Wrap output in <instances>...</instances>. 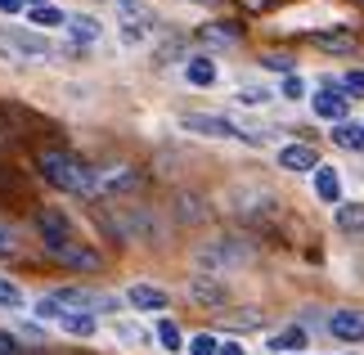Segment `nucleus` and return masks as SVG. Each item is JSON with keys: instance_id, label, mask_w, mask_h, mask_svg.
I'll use <instances>...</instances> for the list:
<instances>
[{"instance_id": "obj_1", "label": "nucleus", "mask_w": 364, "mask_h": 355, "mask_svg": "<svg viewBox=\"0 0 364 355\" xmlns=\"http://www.w3.org/2000/svg\"><path fill=\"white\" fill-rule=\"evenodd\" d=\"M32 225H36V238H41V252H46L50 261H59L63 270H100L104 265V257H100V248H90L86 238H81V230H77V221L68 216L63 207H41L36 216H32Z\"/></svg>"}, {"instance_id": "obj_2", "label": "nucleus", "mask_w": 364, "mask_h": 355, "mask_svg": "<svg viewBox=\"0 0 364 355\" xmlns=\"http://www.w3.org/2000/svg\"><path fill=\"white\" fill-rule=\"evenodd\" d=\"M36 176L46 184H54L59 194L95 198V166L81 162L77 153H68V149H41L36 153Z\"/></svg>"}, {"instance_id": "obj_3", "label": "nucleus", "mask_w": 364, "mask_h": 355, "mask_svg": "<svg viewBox=\"0 0 364 355\" xmlns=\"http://www.w3.org/2000/svg\"><path fill=\"white\" fill-rule=\"evenodd\" d=\"M257 248L247 238H212V243H198L193 248V275H212V279H225L234 270H243Z\"/></svg>"}, {"instance_id": "obj_4", "label": "nucleus", "mask_w": 364, "mask_h": 355, "mask_svg": "<svg viewBox=\"0 0 364 355\" xmlns=\"http://www.w3.org/2000/svg\"><path fill=\"white\" fill-rule=\"evenodd\" d=\"M100 221L104 230L122 238V243H144V238H158V221H153L149 207H135V203H113V207H100Z\"/></svg>"}, {"instance_id": "obj_5", "label": "nucleus", "mask_w": 364, "mask_h": 355, "mask_svg": "<svg viewBox=\"0 0 364 355\" xmlns=\"http://www.w3.org/2000/svg\"><path fill=\"white\" fill-rule=\"evenodd\" d=\"M180 131L203 135V139H239V144H252V149L265 144L261 131H243L239 122L220 117V112H180Z\"/></svg>"}, {"instance_id": "obj_6", "label": "nucleus", "mask_w": 364, "mask_h": 355, "mask_svg": "<svg viewBox=\"0 0 364 355\" xmlns=\"http://www.w3.org/2000/svg\"><path fill=\"white\" fill-rule=\"evenodd\" d=\"M50 302L59 306V310H81V315H95V319H104V315H117V310L126 306L117 292L81 288V283H68V288H54V292H50Z\"/></svg>"}, {"instance_id": "obj_7", "label": "nucleus", "mask_w": 364, "mask_h": 355, "mask_svg": "<svg viewBox=\"0 0 364 355\" xmlns=\"http://www.w3.org/2000/svg\"><path fill=\"white\" fill-rule=\"evenodd\" d=\"M0 54H5V59H63L59 46H54L46 32H27V27H5Z\"/></svg>"}, {"instance_id": "obj_8", "label": "nucleus", "mask_w": 364, "mask_h": 355, "mask_svg": "<svg viewBox=\"0 0 364 355\" xmlns=\"http://www.w3.org/2000/svg\"><path fill=\"white\" fill-rule=\"evenodd\" d=\"M230 211L239 221H270L279 211V198L270 189H261V184H239V189H230Z\"/></svg>"}, {"instance_id": "obj_9", "label": "nucleus", "mask_w": 364, "mask_h": 355, "mask_svg": "<svg viewBox=\"0 0 364 355\" xmlns=\"http://www.w3.org/2000/svg\"><path fill=\"white\" fill-rule=\"evenodd\" d=\"M139 184H144V176H139V166H131V162L100 166V171H95V203H104V198H126V194H135Z\"/></svg>"}, {"instance_id": "obj_10", "label": "nucleus", "mask_w": 364, "mask_h": 355, "mask_svg": "<svg viewBox=\"0 0 364 355\" xmlns=\"http://www.w3.org/2000/svg\"><path fill=\"white\" fill-rule=\"evenodd\" d=\"M306 99H311V112H315L319 122H346V112H351V95H346L333 77L315 95H306Z\"/></svg>"}, {"instance_id": "obj_11", "label": "nucleus", "mask_w": 364, "mask_h": 355, "mask_svg": "<svg viewBox=\"0 0 364 355\" xmlns=\"http://www.w3.org/2000/svg\"><path fill=\"white\" fill-rule=\"evenodd\" d=\"M324 329H328L333 342H342V346H360V342H364V310H355V306L328 310Z\"/></svg>"}, {"instance_id": "obj_12", "label": "nucleus", "mask_w": 364, "mask_h": 355, "mask_svg": "<svg viewBox=\"0 0 364 355\" xmlns=\"http://www.w3.org/2000/svg\"><path fill=\"white\" fill-rule=\"evenodd\" d=\"M189 302L193 306H203V310H220L225 315V306H230V288H225V279H212V275H189Z\"/></svg>"}, {"instance_id": "obj_13", "label": "nucleus", "mask_w": 364, "mask_h": 355, "mask_svg": "<svg viewBox=\"0 0 364 355\" xmlns=\"http://www.w3.org/2000/svg\"><path fill=\"white\" fill-rule=\"evenodd\" d=\"M274 162L284 166V171H292V176H311L315 166H319V149H315V144H301V139H292V144H279Z\"/></svg>"}, {"instance_id": "obj_14", "label": "nucleus", "mask_w": 364, "mask_h": 355, "mask_svg": "<svg viewBox=\"0 0 364 355\" xmlns=\"http://www.w3.org/2000/svg\"><path fill=\"white\" fill-rule=\"evenodd\" d=\"M122 302L131 306V310H144V315H162V310L171 306V292L158 288V283H131Z\"/></svg>"}, {"instance_id": "obj_15", "label": "nucleus", "mask_w": 364, "mask_h": 355, "mask_svg": "<svg viewBox=\"0 0 364 355\" xmlns=\"http://www.w3.org/2000/svg\"><path fill=\"white\" fill-rule=\"evenodd\" d=\"M311 346V333H306V324H284V329H274L265 337V351L270 355H301Z\"/></svg>"}, {"instance_id": "obj_16", "label": "nucleus", "mask_w": 364, "mask_h": 355, "mask_svg": "<svg viewBox=\"0 0 364 355\" xmlns=\"http://www.w3.org/2000/svg\"><path fill=\"white\" fill-rule=\"evenodd\" d=\"M311 184H315V198H319V203H328V207L342 203V176H338V166L319 162L315 171H311Z\"/></svg>"}, {"instance_id": "obj_17", "label": "nucleus", "mask_w": 364, "mask_h": 355, "mask_svg": "<svg viewBox=\"0 0 364 355\" xmlns=\"http://www.w3.org/2000/svg\"><path fill=\"white\" fill-rule=\"evenodd\" d=\"M68 32H73V46L77 50H86V46H95V41L104 36V23L95 18V14H68Z\"/></svg>"}, {"instance_id": "obj_18", "label": "nucleus", "mask_w": 364, "mask_h": 355, "mask_svg": "<svg viewBox=\"0 0 364 355\" xmlns=\"http://www.w3.org/2000/svg\"><path fill=\"white\" fill-rule=\"evenodd\" d=\"M216 59L212 54H189L185 59V81L189 86H198V90H207V86H216Z\"/></svg>"}, {"instance_id": "obj_19", "label": "nucleus", "mask_w": 364, "mask_h": 355, "mask_svg": "<svg viewBox=\"0 0 364 355\" xmlns=\"http://www.w3.org/2000/svg\"><path fill=\"white\" fill-rule=\"evenodd\" d=\"M333 225H338L342 234L360 238L364 234V203H346V198H342V203L333 207Z\"/></svg>"}, {"instance_id": "obj_20", "label": "nucleus", "mask_w": 364, "mask_h": 355, "mask_svg": "<svg viewBox=\"0 0 364 355\" xmlns=\"http://www.w3.org/2000/svg\"><path fill=\"white\" fill-rule=\"evenodd\" d=\"M333 144H338V149H346V153H364V122H351V117H346V122H333Z\"/></svg>"}, {"instance_id": "obj_21", "label": "nucleus", "mask_w": 364, "mask_h": 355, "mask_svg": "<svg viewBox=\"0 0 364 355\" xmlns=\"http://www.w3.org/2000/svg\"><path fill=\"white\" fill-rule=\"evenodd\" d=\"M54 324H59V333H68V337H95V333H100V319L81 315V310H63Z\"/></svg>"}, {"instance_id": "obj_22", "label": "nucleus", "mask_w": 364, "mask_h": 355, "mask_svg": "<svg viewBox=\"0 0 364 355\" xmlns=\"http://www.w3.org/2000/svg\"><path fill=\"white\" fill-rule=\"evenodd\" d=\"M117 14H122V23H135V27H144V32H153L158 27V14H153L144 0H113Z\"/></svg>"}, {"instance_id": "obj_23", "label": "nucleus", "mask_w": 364, "mask_h": 355, "mask_svg": "<svg viewBox=\"0 0 364 355\" xmlns=\"http://www.w3.org/2000/svg\"><path fill=\"white\" fill-rule=\"evenodd\" d=\"M153 342H158L162 351H185V333H180V324L176 319H166V315H158L153 319Z\"/></svg>"}, {"instance_id": "obj_24", "label": "nucleus", "mask_w": 364, "mask_h": 355, "mask_svg": "<svg viewBox=\"0 0 364 355\" xmlns=\"http://www.w3.org/2000/svg\"><path fill=\"white\" fill-rule=\"evenodd\" d=\"M198 41H203V46H239L243 32L234 23H203L198 27Z\"/></svg>"}, {"instance_id": "obj_25", "label": "nucleus", "mask_w": 364, "mask_h": 355, "mask_svg": "<svg viewBox=\"0 0 364 355\" xmlns=\"http://www.w3.org/2000/svg\"><path fill=\"white\" fill-rule=\"evenodd\" d=\"M311 41L319 50H333V54H351L355 50V32H346V27H333V32H311Z\"/></svg>"}, {"instance_id": "obj_26", "label": "nucleus", "mask_w": 364, "mask_h": 355, "mask_svg": "<svg viewBox=\"0 0 364 355\" xmlns=\"http://www.w3.org/2000/svg\"><path fill=\"white\" fill-rule=\"evenodd\" d=\"M113 337H117V342H126V346H149L153 342V333L139 329L135 319H113Z\"/></svg>"}, {"instance_id": "obj_27", "label": "nucleus", "mask_w": 364, "mask_h": 355, "mask_svg": "<svg viewBox=\"0 0 364 355\" xmlns=\"http://www.w3.org/2000/svg\"><path fill=\"white\" fill-rule=\"evenodd\" d=\"M27 23H36L41 32H54V27L68 23V14L59 5H36V9H27Z\"/></svg>"}, {"instance_id": "obj_28", "label": "nucleus", "mask_w": 364, "mask_h": 355, "mask_svg": "<svg viewBox=\"0 0 364 355\" xmlns=\"http://www.w3.org/2000/svg\"><path fill=\"white\" fill-rule=\"evenodd\" d=\"M0 310H27V292L5 275H0Z\"/></svg>"}, {"instance_id": "obj_29", "label": "nucleus", "mask_w": 364, "mask_h": 355, "mask_svg": "<svg viewBox=\"0 0 364 355\" xmlns=\"http://www.w3.org/2000/svg\"><path fill=\"white\" fill-rule=\"evenodd\" d=\"M274 99V90H265V86H239L234 90V104H243V108H265Z\"/></svg>"}, {"instance_id": "obj_30", "label": "nucleus", "mask_w": 364, "mask_h": 355, "mask_svg": "<svg viewBox=\"0 0 364 355\" xmlns=\"http://www.w3.org/2000/svg\"><path fill=\"white\" fill-rule=\"evenodd\" d=\"M225 319H230V329H234V333L265 329V315H261V310H252V306H247V310H239V315H225Z\"/></svg>"}, {"instance_id": "obj_31", "label": "nucleus", "mask_w": 364, "mask_h": 355, "mask_svg": "<svg viewBox=\"0 0 364 355\" xmlns=\"http://www.w3.org/2000/svg\"><path fill=\"white\" fill-rule=\"evenodd\" d=\"M306 95H311V86H306V77H297V73H292V77H284V81H279V99H292V104H297V99H306Z\"/></svg>"}, {"instance_id": "obj_32", "label": "nucleus", "mask_w": 364, "mask_h": 355, "mask_svg": "<svg viewBox=\"0 0 364 355\" xmlns=\"http://www.w3.org/2000/svg\"><path fill=\"white\" fill-rule=\"evenodd\" d=\"M216 346H220V337H216V333H193L189 342H185L189 355H216Z\"/></svg>"}, {"instance_id": "obj_33", "label": "nucleus", "mask_w": 364, "mask_h": 355, "mask_svg": "<svg viewBox=\"0 0 364 355\" xmlns=\"http://www.w3.org/2000/svg\"><path fill=\"white\" fill-rule=\"evenodd\" d=\"M27 306H32V315H36L41 324H54V319L63 315V310H59V306L50 302V292H46V297H36V302H27Z\"/></svg>"}, {"instance_id": "obj_34", "label": "nucleus", "mask_w": 364, "mask_h": 355, "mask_svg": "<svg viewBox=\"0 0 364 355\" xmlns=\"http://www.w3.org/2000/svg\"><path fill=\"white\" fill-rule=\"evenodd\" d=\"M261 68H265V73H284V77L297 73V63H292L288 54H261Z\"/></svg>"}, {"instance_id": "obj_35", "label": "nucleus", "mask_w": 364, "mask_h": 355, "mask_svg": "<svg viewBox=\"0 0 364 355\" xmlns=\"http://www.w3.org/2000/svg\"><path fill=\"white\" fill-rule=\"evenodd\" d=\"M338 86H342L346 95H351V99H360V95H364V68H351V73H346V77L338 81Z\"/></svg>"}, {"instance_id": "obj_36", "label": "nucleus", "mask_w": 364, "mask_h": 355, "mask_svg": "<svg viewBox=\"0 0 364 355\" xmlns=\"http://www.w3.org/2000/svg\"><path fill=\"white\" fill-rule=\"evenodd\" d=\"M14 252H18V234H14L5 221H0V257H14Z\"/></svg>"}, {"instance_id": "obj_37", "label": "nucleus", "mask_w": 364, "mask_h": 355, "mask_svg": "<svg viewBox=\"0 0 364 355\" xmlns=\"http://www.w3.org/2000/svg\"><path fill=\"white\" fill-rule=\"evenodd\" d=\"M122 41H126V46H144L149 32H144V27H135V23H122Z\"/></svg>"}, {"instance_id": "obj_38", "label": "nucleus", "mask_w": 364, "mask_h": 355, "mask_svg": "<svg viewBox=\"0 0 364 355\" xmlns=\"http://www.w3.org/2000/svg\"><path fill=\"white\" fill-rule=\"evenodd\" d=\"M0 355H27V351H23V342H18L14 333H5V329H0Z\"/></svg>"}, {"instance_id": "obj_39", "label": "nucleus", "mask_w": 364, "mask_h": 355, "mask_svg": "<svg viewBox=\"0 0 364 355\" xmlns=\"http://www.w3.org/2000/svg\"><path fill=\"white\" fill-rule=\"evenodd\" d=\"M216 355H247V346L239 342V337H225V342L216 346Z\"/></svg>"}, {"instance_id": "obj_40", "label": "nucleus", "mask_w": 364, "mask_h": 355, "mask_svg": "<svg viewBox=\"0 0 364 355\" xmlns=\"http://www.w3.org/2000/svg\"><path fill=\"white\" fill-rule=\"evenodd\" d=\"M270 5H274V0H243L247 14H261V9H270Z\"/></svg>"}, {"instance_id": "obj_41", "label": "nucleus", "mask_w": 364, "mask_h": 355, "mask_svg": "<svg viewBox=\"0 0 364 355\" xmlns=\"http://www.w3.org/2000/svg\"><path fill=\"white\" fill-rule=\"evenodd\" d=\"M23 9V0H0V14H18Z\"/></svg>"}, {"instance_id": "obj_42", "label": "nucleus", "mask_w": 364, "mask_h": 355, "mask_svg": "<svg viewBox=\"0 0 364 355\" xmlns=\"http://www.w3.org/2000/svg\"><path fill=\"white\" fill-rule=\"evenodd\" d=\"M23 5H27V9H36V5H50V0H23Z\"/></svg>"}, {"instance_id": "obj_43", "label": "nucleus", "mask_w": 364, "mask_h": 355, "mask_svg": "<svg viewBox=\"0 0 364 355\" xmlns=\"http://www.w3.org/2000/svg\"><path fill=\"white\" fill-rule=\"evenodd\" d=\"M198 5H220V0H198Z\"/></svg>"}, {"instance_id": "obj_44", "label": "nucleus", "mask_w": 364, "mask_h": 355, "mask_svg": "<svg viewBox=\"0 0 364 355\" xmlns=\"http://www.w3.org/2000/svg\"><path fill=\"white\" fill-rule=\"evenodd\" d=\"M338 355H355V351H338Z\"/></svg>"}, {"instance_id": "obj_45", "label": "nucleus", "mask_w": 364, "mask_h": 355, "mask_svg": "<svg viewBox=\"0 0 364 355\" xmlns=\"http://www.w3.org/2000/svg\"><path fill=\"white\" fill-rule=\"evenodd\" d=\"M301 355H306V351H301Z\"/></svg>"}]
</instances>
